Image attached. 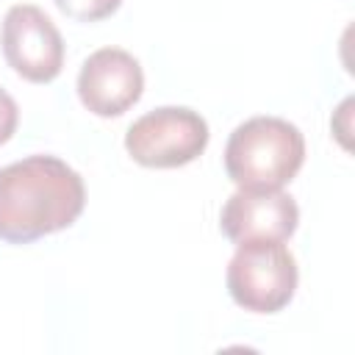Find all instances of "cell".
<instances>
[{"label": "cell", "mask_w": 355, "mask_h": 355, "mask_svg": "<svg viewBox=\"0 0 355 355\" xmlns=\"http://www.w3.org/2000/svg\"><path fill=\"white\" fill-rule=\"evenodd\" d=\"M83 178L55 155H28L0 169V239L31 244L78 222Z\"/></svg>", "instance_id": "obj_1"}, {"label": "cell", "mask_w": 355, "mask_h": 355, "mask_svg": "<svg viewBox=\"0 0 355 355\" xmlns=\"http://www.w3.org/2000/svg\"><path fill=\"white\" fill-rule=\"evenodd\" d=\"M305 161V139L280 116L244 119L225 144V172L247 191H277L294 180Z\"/></svg>", "instance_id": "obj_2"}, {"label": "cell", "mask_w": 355, "mask_h": 355, "mask_svg": "<svg viewBox=\"0 0 355 355\" xmlns=\"http://www.w3.org/2000/svg\"><path fill=\"white\" fill-rule=\"evenodd\" d=\"M297 261L283 241H244L227 263V291L250 313H277L297 291Z\"/></svg>", "instance_id": "obj_3"}, {"label": "cell", "mask_w": 355, "mask_h": 355, "mask_svg": "<svg viewBox=\"0 0 355 355\" xmlns=\"http://www.w3.org/2000/svg\"><path fill=\"white\" fill-rule=\"evenodd\" d=\"M208 122L183 105H164L139 116L125 133L128 155L150 169H175L197 161L208 147Z\"/></svg>", "instance_id": "obj_4"}, {"label": "cell", "mask_w": 355, "mask_h": 355, "mask_svg": "<svg viewBox=\"0 0 355 355\" xmlns=\"http://www.w3.org/2000/svg\"><path fill=\"white\" fill-rule=\"evenodd\" d=\"M0 42L8 67L28 83H50L64 69V39L39 6H11Z\"/></svg>", "instance_id": "obj_5"}, {"label": "cell", "mask_w": 355, "mask_h": 355, "mask_svg": "<svg viewBox=\"0 0 355 355\" xmlns=\"http://www.w3.org/2000/svg\"><path fill=\"white\" fill-rule=\"evenodd\" d=\"M144 92L141 64L119 47L94 50L78 72V97L94 116H122Z\"/></svg>", "instance_id": "obj_6"}, {"label": "cell", "mask_w": 355, "mask_h": 355, "mask_svg": "<svg viewBox=\"0 0 355 355\" xmlns=\"http://www.w3.org/2000/svg\"><path fill=\"white\" fill-rule=\"evenodd\" d=\"M300 208L291 194L277 191H247L239 189L227 197L219 227L233 244L244 241H286L297 230Z\"/></svg>", "instance_id": "obj_7"}, {"label": "cell", "mask_w": 355, "mask_h": 355, "mask_svg": "<svg viewBox=\"0 0 355 355\" xmlns=\"http://www.w3.org/2000/svg\"><path fill=\"white\" fill-rule=\"evenodd\" d=\"M55 6L75 22H100L111 17L122 6V0H55Z\"/></svg>", "instance_id": "obj_8"}, {"label": "cell", "mask_w": 355, "mask_h": 355, "mask_svg": "<svg viewBox=\"0 0 355 355\" xmlns=\"http://www.w3.org/2000/svg\"><path fill=\"white\" fill-rule=\"evenodd\" d=\"M17 125H19V108L14 97L6 89H0V144H6L14 136Z\"/></svg>", "instance_id": "obj_9"}]
</instances>
